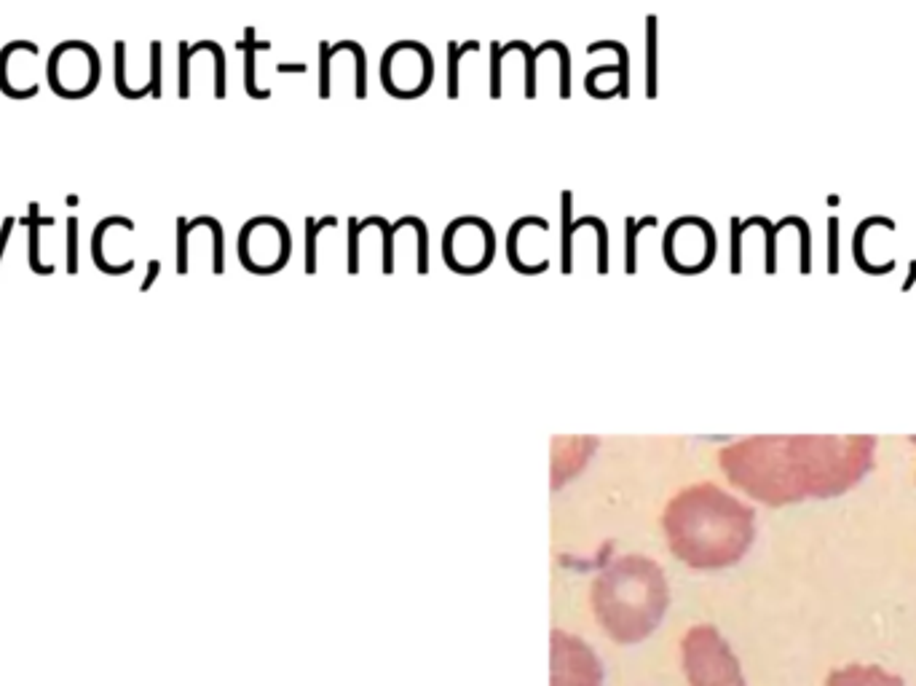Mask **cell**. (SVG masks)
Wrapping results in <instances>:
<instances>
[{"label": "cell", "instance_id": "6da1fadb", "mask_svg": "<svg viewBox=\"0 0 916 686\" xmlns=\"http://www.w3.org/2000/svg\"><path fill=\"white\" fill-rule=\"evenodd\" d=\"M874 461L871 435H758L718 451L726 480L767 507L847 494Z\"/></svg>", "mask_w": 916, "mask_h": 686}, {"label": "cell", "instance_id": "7a4b0ae2", "mask_svg": "<svg viewBox=\"0 0 916 686\" xmlns=\"http://www.w3.org/2000/svg\"><path fill=\"white\" fill-rule=\"evenodd\" d=\"M662 531L670 553L689 569H729L756 542V510L716 483H694L667 502Z\"/></svg>", "mask_w": 916, "mask_h": 686}, {"label": "cell", "instance_id": "3957f363", "mask_svg": "<svg viewBox=\"0 0 916 686\" xmlns=\"http://www.w3.org/2000/svg\"><path fill=\"white\" fill-rule=\"evenodd\" d=\"M590 606L600 630L614 644H641L670 609L665 569L649 555H622L595 577Z\"/></svg>", "mask_w": 916, "mask_h": 686}, {"label": "cell", "instance_id": "277c9868", "mask_svg": "<svg viewBox=\"0 0 916 686\" xmlns=\"http://www.w3.org/2000/svg\"><path fill=\"white\" fill-rule=\"evenodd\" d=\"M683 673L689 686H748L742 665L716 625H694L681 641Z\"/></svg>", "mask_w": 916, "mask_h": 686}, {"label": "cell", "instance_id": "5b68a950", "mask_svg": "<svg viewBox=\"0 0 916 686\" xmlns=\"http://www.w3.org/2000/svg\"><path fill=\"white\" fill-rule=\"evenodd\" d=\"M100 73V54L86 41L59 43L46 62L49 89L62 100L92 97L100 86Z\"/></svg>", "mask_w": 916, "mask_h": 686}, {"label": "cell", "instance_id": "8992f818", "mask_svg": "<svg viewBox=\"0 0 916 686\" xmlns=\"http://www.w3.org/2000/svg\"><path fill=\"white\" fill-rule=\"evenodd\" d=\"M434 78L432 51L418 41H397L381 57L384 92L400 100H416L429 92Z\"/></svg>", "mask_w": 916, "mask_h": 686}, {"label": "cell", "instance_id": "52a82bcc", "mask_svg": "<svg viewBox=\"0 0 916 686\" xmlns=\"http://www.w3.org/2000/svg\"><path fill=\"white\" fill-rule=\"evenodd\" d=\"M442 255L456 274L472 277L493 263L496 255V236L488 220L483 218H458L445 228Z\"/></svg>", "mask_w": 916, "mask_h": 686}, {"label": "cell", "instance_id": "ba28073f", "mask_svg": "<svg viewBox=\"0 0 916 686\" xmlns=\"http://www.w3.org/2000/svg\"><path fill=\"white\" fill-rule=\"evenodd\" d=\"M290 228L279 218H252L239 231V260L252 274H276L290 260Z\"/></svg>", "mask_w": 916, "mask_h": 686}, {"label": "cell", "instance_id": "9c48e42d", "mask_svg": "<svg viewBox=\"0 0 916 686\" xmlns=\"http://www.w3.org/2000/svg\"><path fill=\"white\" fill-rule=\"evenodd\" d=\"M606 670L598 652L568 630L550 633V686H603Z\"/></svg>", "mask_w": 916, "mask_h": 686}, {"label": "cell", "instance_id": "30bf717a", "mask_svg": "<svg viewBox=\"0 0 916 686\" xmlns=\"http://www.w3.org/2000/svg\"><path fill=\"white\" fill-rule=\"evenodd\" d=\"M662 250H665V263L678 274H700L716 255L713 226L702 218H678L667 228Z\"/></svg>", "mask_w": 916, "mask_h": 686}, {"label": "cell", "instance_id": "8fae6325", "mask_svg": "<svg viewBox=\"0 0 916 686\" xmlns=\"http://www.w3.org/2000/svg\"><path fill=\"white\" fill-rule=\"evenodd\" d=\"M825 686H906V681L879 665H844L825 678Z\"/></svg>", "mask_w": 916, "mask_h": 686}, {"label": "cell", "instance_id": "7c38bea8", "mask_svg": "<svg viewBox=\"0 0 916 686\" xmlns=\"http://www.w3.org/2000/svg\"><path fill=\"white\" fill-rule=\"evenodd\" d=\"M22 226H27V236H30V271L38 274V277H54L57 274V266L54 263H41V226H51L54 218H41V204L33 201L30 204V215L25 220H19Z\"/></svg>", "mask_w": 916, "mask_h": 686}, {"label": "cell", "instance_id": "4fadbf2b", "mask_svg": "<svg viewBox=\"0 0 916 686\" xmlns=\"http://www.w3.org/2000/svg\"><path fill=\"white\" fill-rule=\"evenodd\" d=\"M236 49L244 51V92L250 94L252 100H268V97H271V89H258V84H255V54L271 49V43L255 41V30L247 27L244 41L236 43Z\"/></svg>", "mask_w": 916, "mask_h": 686}, {"label": "cell", "instance_id": "5bb4252c", "mask_svg": "<svg viewBox=\"0 0 916 686\" xmlns=\"http://www.w3.org/2000/svg\"><path fill=\"white\" fill-rule=\"evenodd\" d=\"M592 445L595 440H584L579 445V451H566V461H552V486L560 488L563 480H571L574 475H579V469L584 467V461H590Z\"/></svg>", "mask_w": 916, "mask_h": 686}, {"label": "cell", "instance_id": "9a60e30c", "mask_svg": "<svg viewBox=\"0 0 916 686\" xmlns=\"http://www.w3.org/2000/svg\"><path fill=\"white\" fill-rule=\"evenodd\" d=\"M469 51H480V43H448V100H458V92H461V84H458V78H461V59Z\"/></svg>", "mask_w": 916, "mask_h": 686}, {"label": "cell", "instance_id": "2e32d148", "mask_svg": "<svg viewBox=\"0 0 916 686\" xmlns=\"http://www.w3.org/2000/svg\"><path fill=\"white\" fill-rule=\"evenodd\" d=\"M598 51H614L619 57V97H630V51L625 43L619 41H595L587 46V54H598Z\"/></svg>", "mask_w": 916, "mask_h": 686}, {"label": "cell", "instance_id": "e0dca14e", "mask_svg": "<svg viewBox=\"0 0 916 686\" xmlns=\"http://www.w3.org/2000/svg\"><path fill=\"white\" fill-rule=\"evenodd\" d=\"M657 226V218H627L625 220V268L633 274L635 268H638V236H641L643 228H654Z\"/></svg>", "mask_w": 916, "mask_h": 686}, {"label": "cell", "instance_id": "ac0fdd59", "mask_svg": "<svg viewBox=\"0 0 916 686\" xmlns=\"http://www.w3.org/2000/svg\"><path fill=\"white\" fill-rule=\"evenodd\" d=\"M646 97H657V17H646Z\"/></svg>", "mask_w": 916, "mask_h": 686}, {"label": "cell", "instance_id": "d6986e66", "mask_svg": "<svg viewBox=\"0 0 916 686\" xmlns=\"http://www.w3.org/2000/svg\"><path fill=\"white\" fill-rule=\"evenodd\" d=\"M338 218L327 215V218H306V271L314 274L317 271V239L322 228H335Z\"/></svg>", "mask_w": 916, "mask_h": 686}, {"label": "cell", "instance_id": "ffe728a7", "mask_svg": "<svg viewBox=\"0 0 916 686\" xmlns=\"http://www.w3.org/2000/svg\"><path fill=\"white\" fill-rule=\"evenodd\" d=\"M113 65H116V92L121 94V97H124V100H142V97H148V92H137V89H132V86H129V81H126V43L124 41H116V46H113Z\"/></svg>", "mask_w": 916, "mask_h": 686}, {"label": "cell", "instance_id": "44dd1931", "mask_svg": "<svg viewBox=\"0 0 916 686\" xmlns=\"http://www.w3.org/2000/svg\"><path fill=\"white\" fill-rule=\"evenodd\" d=\"M343 49L349 51L351 57H354V94H357L359 100H365L367 97V59H365V49L359 46L357 41H341Z\"/></svg>", "mask_w": 916, "mask_h": 686}, {"label": "cell", "instance_id": "7402d4cb", "mask_svg": "<svg viewBox=\"0 0 916 686\" xmlns=\"http://www.w3.org/2000/svg\"><path fill=\"white\" fill-rule=\"evenodd\" d=\"M333 46L327 41L319 43V97L327 100L330 94H333V86H330V73H333Z\"/></svg>", "mask_w": 916, "mask_h": 686}, {"label": "cell", "instance_id": "603a6c76", "mask_svg": "<svg viewBox=\"0 0 916 686\" xmlns=\"http://www.w3.org/2000/svg\"><path fill=\"white\" fill-rule=\"evenodd\" d=\"M177 59H180V86H177V94H180V100H188L191 97V43L180 41L177 43Z\"/></svg>", "mask_w": 916, "mask_h": 686}, {"label": "cell", "instance_id": "cb8c5ba5", "mask_svg": "<svg viewBox=\"0 0 916 686\" xmlns=\"http://www.w3.org/2000/svg\"><path fill=\"white\" fill-rule=\"evenodd\" d=\"M150 97L161 100V41L150 43Z\"/></svg>", "mask_w": 916, "mask_h": 686}, {"label": "cell", "instance_id": "d4e9b609", "mask_svg": "<svg viewBox=\"0 0 916 686\" xmlns=\"http://www.w3.org/2000/svg\"><path fill=\"white\" fill-rule=\"evenodd\" d=\"M188 244H191L188 220L177 218V274H188Z\"/></svg>", "mask_w": 916, "mask_h": 686}, {"label": "cell", "instance_id": "484cf974", "mask_svg": "<svg viewBox=\"0 0 916 686\" xmlns=\"http://www.w3.org/2000/svg\"><path fill=\"white\" fill-rule=\"evenodd\" d=\"M408 218H410V226L416 228L418 271H421V274H426V271H429V263H426V260H429V239H426V226H424V220H421V218H413V215H408Z\"/></svg>", "mask_w": 916, "mask_h": 686}, {"label": "cell", "instance_id": "4316f807", "mask_svg": "<svg viewBox=\"0 0 916 686\" xmlns=\"http://www.w3.org/2000/svg\"><path fill=\"white\" fill-rule=\"evenodd\" d=\"M67 274H78V218H67Z\"/></svg>", "mask_w": 916, "mask_h": 686}, {"label": "cell", "instance_id": "83f0119b", "mask_svg": "<svg viewBox=\"0 0 916 686\" xmlns=\"http://www.w3.org/2000/svg\"><path fill=\"white\" fill-rule=\"evenodd\" d=\"M501 43L493 41L491 43V97L493 100H499L501 97Z\"/></svg>", "mask_w": 916, "mask_h": 686}, {"label": "cell", "instance_id": "f1b7e54d", "mask_svg": "<svg viewBox=\"0 0 916 686\" xmlns=\"http://www.w3.org/2000/svg\"><path fill=\"white\" fill-rule=\"evenodd\" d=\"M349 271H359V234H357V218H349Z\"/></svg>", "mask_w": 916, "mask_h": 686}, {"label": "cell", "instance_id": "f546056e", "mask_svg": "<svg viewBox=\"0 0 916 686\" xmlns=\"http://www.w3.org/2000/svg\"><path fill=\"white\" fill-rule=\"evenodd\" d=\"M14 226H17V218H6L3 220V226H0V263H3V255H6V250H9V239H11V231H14Z\"/></svg>", "mask_w": 916, "mask_h": 686}, {"label": "cell", "instance_id": "4dcf8cb0", "mask_svg": "<svg viewBox=\"0 0 916 686\" xmlns=\"http://www.w3.org/2000/svg\"><path fill=\"white\" fill-rule=\"evenodd\" d=\"M159 274H161V260H150L148 263V274H145V282H142L140 285V290L142 293H145V290H150V287H153V282H156V279H159Z\"/></svg>", "mask_w": 916, "mask_h": 686}, {"label": "cell", "instance_id": "1f68e13d", "mask_svg": "<svg viewBox=\"0 0 916 686\" xmlns=\"http://www.w3.org/2000/svg\"><path fill=\"white\" fill-rule=\"evenodd\" d=\"M306 70H309V67L303 65V62H290V65L282 62V65H276V73H306Z\"/></svg>", "mask_w": 916, "mask_h": 686}]
</instances>
